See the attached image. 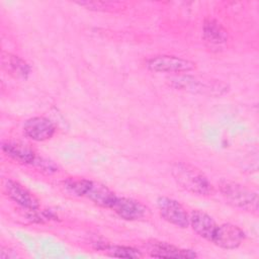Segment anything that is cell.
<instances>
[{"label":"cell","mask_w":259,"mask_h":259,"mask_svg":"<svg viewBox=\"0 0 259 259\" xmlns=\"http://www.w3.org/2000/svg\"><path fill=\"white\" fill-rule=\"evenodd\" d=\"M171 174L181 188L192 194L207 196L214 191L211 182L204 173L189 163H174L171 167Z\"/></svg>","instance_id":"obj_1"},{"label":"cell","mask_w":259,"mask_h":259,"mask_svg":"<svg viewBox=\"0 0 259 259\" xmlns=\"http://www.w3.org/2000/svg\"><path fill=\"white\" fill-rule=\"evenodd\" d=\"M64 184L73 194L86 197L101 207L111 208L117 197V195L106 185L86 178H70L67 179Z\"/></svg>","instance_id":"obj_2"},{"label":"cell","mask_w":259,"mask_h":259,"mask_svg":"<svg viewBox=\"0 0 259 259\" xmlns=\"http://www.w3.org/2000/svg\"><path fill=\"white\" fill-rule=\"evenodd\" d=\"M220 191L226 201L234 207L252 213L258 212V195L256 192L229 180L220 182Z\"/></svg>","instance_id":"obj_3"},{"label":"cell","mask_w":259,"mask_h":259,"mask_svg":"<svg viewBox=\"0 0 259 259\" xmlns=\"http://www.w3.org/2000/svg\"><path fill=\"white\" fill-rule=\"evenodd\" d=\"M170 83L176 89L191 93L218 96L227 91V85L218 80H204L187 75L173 78Z\"/></svg>","instance_id":"obj_4"},{"label":"cell","mask_w":259,"mask_h":259,"mask_svg":"<svg viewBox=\"0 0 259 259\" xmlns=\"http://www.w3.org/2000/svg\"><path fill=\"white\" fill-rule=\"evenodd\" d=\"M146 66L150 71L157 73H187L196 68L194 62L176 56L159 55L147 60Z\"/></svg>","instance_id":"obj_5"},{"label":"cell","mask_w":259,"mask_h":259,"mask_svg":"<svg viewBox=\"0 0 259 259\" xmlns=\"http://www.w3.org/2000/svg\"><path fill=\"white\" fill-rule=\"evenodd\" d=\"M157 206L160 215L168 223L181 229L189 226V214L177 200L167 196H160L157 199Z\"/></svg>","instance_id":"obj_6"},{"label":"cell","mask_w":259,"mask_h":259,"mask_svg":"<svg viewBox=\"0 0 259 259\" xmlns=\"http://www.w3.org/2000/svg\"><path fill=\"white\" fill-rule=\"evenodd\" d=\"M244 240V231L236 225L227 223L217 227L211 242L220 248L232 250L240 247Z\"/></svg>","instance_id":"obj_7"},{"label":"cell","mask_w":259,"mask_h":259,"mask_svg":"<svg viewBox=\"0 0 259 259\" xmlns=\"http://www.w3.org/2000/svg\"><path fill=\"white\" fill-rule=\"evenodd\" d=\"M3 186L8 197L23 209L28 211H36L38 209V199L19 182L7 179Z\"/></svg>","instance_id":"obj_8"},{"label":"cell","mask_w":259,"mask_h":259,"mask_svg":"<svg viewBox=\"0 0 259 259\" xmlns=\"http://www.w3.org/2000/svg\"><path fill=\"white\" fill-rule=\"evenodd\" d=\"M55 132L54 122L44 116L30 117L23 124L24 135L36 142H44L51 139Z\"/></svg>","instance_id":"obj_9"},{"label":"cell","mask_w":259,"mask_h":259,"mask_svg":"<svg viewBox=\"0 0 259 259\" xmlns=\"http://www.w3.org/2000/svg\"><path fill=\"white\" fill-rule=\"evenodd\" d=\"M110 209L125 221H137L146 214V207L140 201L123 196H117Z\"/></svg>","instance_id":"obj_10"},{"label":"cell","mask_w":259,"mask_h":259,"mask_svg":"<svg viewBox=\"0 0 259 259\" xmlns=\"http://www.w3.org/2000/svg\"><path fill=\"white\" fill-rule=\"evenodd\" d=\"M151 256L158 258H181L192 259L196 258L197 254L189 249H182L169 243L152 241L149 243V251Z\"/></svg>","instance_id":"obj_11"},{"label":"cell","mask_w":259,"mask_h":259,"mask_svg":"<svg viewBox=\"0 0 259 259\" xmlns=\"http://www.w3.org/2000/svg\"><path fill=\"white\" fill-rule=\"evenodd\" d=\"M189 226H191L198 236L210 242L218 227L214 220L209 214L201 210H193L190 213Z\"/></svg>","instance_id":"obj_12"},{"label":"cell","mask_w":259,"mask_h":259,"mask_svg":"<svg viewBox=\"0 0 259 259\" xmlns=\"http://www.w3.org/2000/svg\"><path fill=\"white\" fill-rule=\"evenodd\" d=\"M1 66L8 75L16 79H26L30 73V67L23 59L7 52L1 54Z\"/></svg>","instance_id":"obj_13"},{"label":"cell","mask_w":259,"mask_h":259,"mask_svg":"<svg viewBox=\"0 0 259 259\" xmlns=\"http://www.w3.org/2000/svg\"><path fill=\"white\" fill-rule=\"evenodd\" d=\"M2 151L12 160L22 164H32L35 159V153L28 146L18 142H5L2 144Z\"/></svg>","instance_id":"obj_14"},{"label":"cell","mask_w":259,"mask_h":259,"mask_svg":"<svg viewBox=\"0 0 259 259\" xmlns=\"http://www.w3.org/2000/svg\"><path fill=\"white\" fill-rule=\"evenodd\" d=\"M203 38L212 46H221L228 40L227 29L215 19H205L202 27Z\"/></svg>","instance_id":"obj_15"},{"label":"cell","mask_w":259,"mask_h":259,"mask_svg":"<svg viewBox=\"0 0 259 259\" xmlns=\"http://www.w3.org/2000/svg\"><path fill=\"white\" fill-rule=\"evenodd\" d=\"M98 249L104 251L107 255L111 257L118 258H130V259H138L143 257L141 251L136 248L123 245H111V244H101Z\"/></svg>","instance_id":"obj_16"},{"label":"cell","mask_w":259,"mask_h":259,"mask_svg":"<svg viewBox=\"0 0 259 259\" xmlns=\"http://www.w3.org/2000/svg\"><path fill=\"white\" fill-rule=\"evenodd\" d=\"M76 4L93 11H113L121 8L119 2L112 1H79Z\"/></svg>","instance_id":"obj_17"},{"label":"cell","mask_w":259,"mask_h":259,"mask_svg":"<svg viewBox=\"0 0 259 259\" xmlns=\"http://www.w3.org/2000/svg\"><path fill=\"white\" fill-rule=\"evenodd\" d=\"M0 257L2 259H6V258H16L17 257V254L8 249V248H4V247H1V250H0Z\"/></svg>","instance_id":"obj_18"}]
</instances>
